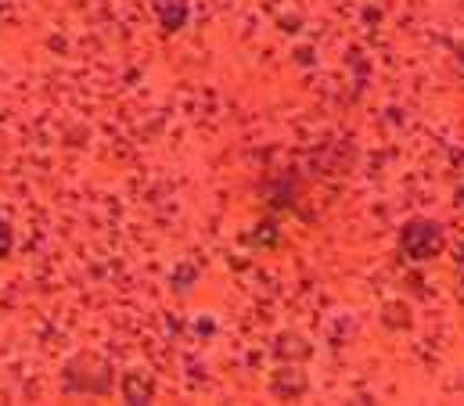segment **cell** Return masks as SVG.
Returning a JSON list of instances; mask_svg holds the SVG:
<instances>
[{
    "label": "cell",
    "instance_id": "obj_1",
    "mask_svg": "<svg viewBox=\"0 0 464 406\" xmlns=\"http://www.w3.org/2000/svg\"><path fill=\"white\" fill-rule=\"evenodd\" d=\"M7 245H11V234H7V223L0 219V256L7 252Z\"/></svg>",
    "mask_w": 464,
    "mask_h": 406
}]
</instances>
